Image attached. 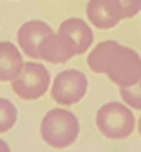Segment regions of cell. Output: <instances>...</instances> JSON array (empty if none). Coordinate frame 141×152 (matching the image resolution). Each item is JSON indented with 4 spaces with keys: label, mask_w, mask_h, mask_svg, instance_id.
I'll return each mask as SVG.
<instances>
[{
    "label": "cell",
    "mask_w": 141,
    "mask_h": 152,
    "mask_svg": "<svg viewBox=\"0 0 141 152\" xmlns=\"http://www.w3.org/2000/svg\"><path fill=\"white\" fill-rule=\"evenodd\" d=\"M58 33L65 34L71 40V44L76 49V54H85L94 42L92 29L82 18H67V20H64L58 27Z\"/></svg>",
    "instance_id": "cell-8"
},
{
    "label": "cell",
    "mask_w": 141,
    "mask_h": 152,
    "mask_svg": "<svg viewBox=\"0 0 141 152\" xmlns=\"http://www.w3.org/2000/svg\"><path fill=\"white\" fill-rule=\"evenodd\" d=\"M125 11V18H132L141 11V0H119Z\"/></svg>",
    "instance_id": "cell-12"
},
{
    "label": "cell",
    "mask_w": 141,
    "mask_h": 152,
    "mask_svg": "<svg viewBox=\"0 0 141 152\" xmlns=\"http://www.w3.org/2000/svg\"><path fill=\"white\" fill-rule=\"evenodd\" d=\"M119 96L123 103L134 110H141V80L130 87H119Z\"/></svg>",
    "instance_id": "cell-11"
},
{
    "label": "cell",
    "mask_w": 141,
    "mask_h": 152,
    "mask_svg": "<svg viewBox=\"0 0 141 152\" xmlns=\"http://www.w3.org/2000/svg\"><path fill=\"white\" fill-rule=\"evenodd\" d=\"M51 33H54L53 27L42 20L26 22L16 33V42L22 54L29 56L31 60H40V45Z\"/></svg>",
    "instance_id": "cell-7"
},
{
    "label": "cell",
    "mask_w": 141,
    "mask_h": 152,
    "mask_svg": "<svg viewBox=\"0 0 141 152\" xmlns=\"http://www.w3.org/2000/svg\"><path fill=\"white\" fill-rule=\"evenodd\" d=\"M0 152H11V147L4 140H0Z\"/></svg>",
    "instance_id": "cell-13"
},
{
    "label": "cell",
    "mask_w": 141,
    "mask_h": 152,
    "mask_svg": "<svg viewBox=\"0 0 141 152\" xmlns=\"http://www.w3.org/2000/svg\"><path fill=\"white\" fill-rule=\"evenodd\" d=\"M137 132H139V136H141V116H139V120H137Z\"/></svg>",
    "instance_id": "cell-14"
},
{
    "label": "cell",
    "mask_w": 141,
    "mask_h": 152,
    "mask_svg": "<svg viewBox=\"0 0 141 152\" xmlns=\"http://www.w3.org/2000/svg\"><path fill=\"white\" fill-rule=\"evenodd\" d=\"M40 136L53 148H67L80 136V120L64 107L51 109L40 121Z\"/></svg>",
    "instance_id": "cell-2"
},
{
    "label": "cell",
    "mask_w": 141,
    "mask_h": 152,
    "mask_svg": "<svg viewBox=\"0 0 141 152\" xmlns=\"http://www.w3.org/2000/svg\"><path fill=\"white\" fill-rule=\"evenodd\" d=\"M18 120V110L13 102L7 98H0V134L9 132Z\"/></svg>",
    "instance_id": "cell-10"
},
{
    "label": "cell",
    "mask_w": 141,
    "mask_h": 152,
    "mask_svg": "<svg viewBox=\"0 0 141 152\" xmlns=\"http://www.w3.org/2000/svg\"><path fill=\"white\" fill-rule=\"evenodd\" d=\"M87 18L92 27L112 29L125 20V11L119 0H89Z\"/></svg>",
    "instance_id": "cell-6"
},
{
    "label": "cell",
    "mask_w": 141,
    "mask_h": 152,
    "mask_svg": "<svg viewBox=\"0 0 141 152\" xmlns=\"http://www.w3.org/2000/svg\"><path fill=\"white\" fill-rule=\"evenodd\" d=\"M87 65L96 74H107L118 87H130L141 80V56L116 40H103L92 47Z\"/></svg>",
    "instance_id": "cell-1"
},
{
    "label": "cell",
    "mask_w": 141,
    "mask_h": 152,
    "mask_svg": "<svg viewBox=\"0 0 141 152\" xmlns=\"http://www.w3.org/2000/svg\"><path fill=\"white\" fill-rule=\"evenodd\" d=\"M87 76L78 69H65L51 82V98L62 107L76 105L87 94Z\"/></svg>",
    "instance_id": "cell-5"
},
{
    "label": "cell",
    "mask_w": 141,
    "mask_h": 152,
    "mask_svg": "<svg viewBox=\"0 0 141 152\" xmlns=\"http://www.w3.org/2000/svg\"><path fill=\"white\" fill-rule=\"evenodd\" d=\"M11 87L20 100H40L51 87V74L44 64H38L36 60L24 62L22 71L11 82Z\"/></svg>",
    "instance_id": "cell-4"
},
{
    "label": "cell",
    "mask_w": 141,
    "mask_h": 152,
    "mask_svg": "<svg viewBox=\"0 0 141 152\" xmlns=\"http://www.w3.org/2000/svg\"><path fill=\"white\" fill-rule=\"evenodd\" d=\"M96 127L107 140H125L136 130L132 109L121 102H109L96 112Z\"/></svg>",
    "instance_id": "cell-3"
},
{
    "label": "cell",
    "mask_w": 141,
    "mask_h": 152,
    "mask_svg": "<svg viewBox=\"0 0 141 152\" xmlns=\"http://www.w3.org/2000/svg\"><path fill=\"white\" fill-rule=\"evenodd\" d=\"M22 67V51L13 42H0V82H13Z\"/></svg>",
    "instance_id": "cell-9"
}]
</instances>
